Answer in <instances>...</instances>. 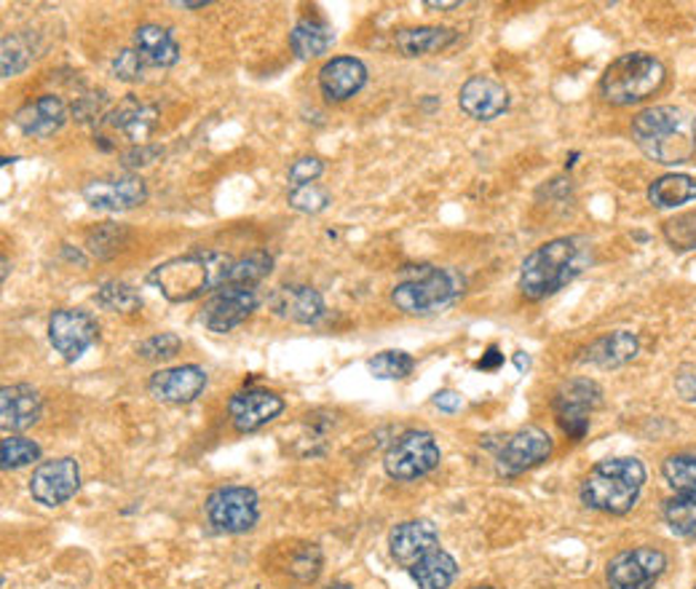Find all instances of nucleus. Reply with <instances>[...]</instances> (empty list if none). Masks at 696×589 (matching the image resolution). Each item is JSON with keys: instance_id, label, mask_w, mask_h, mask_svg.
Instances as JSON below:
<instances>
[{"instance_id": "f257e3e1", "label": "nucleus", "mask_w": 696, "mask_h": 589, "mask_svg": "<svg viewBox=\"0 0 696 589\" xmlns=\"http://www.w3.org/2000/svg\"><path fill=\"white\" fill-rule=\"evenodd\" d=\"M595 262V247L584 236H560L536 247L520 268V292L528 300H544L565 290Z\"/></svg>"}, {"instance_id": "f03ea898", "label": "nucleus", "mask_w": 696, "mask_h": 589, "mask_svg": "<svg viewBox=\"0 0 696 589\" xmlns=\"http://www.w3.org/2000/svg\"><path fill=\"white\" fill-rule=\"evenodd\" d=\"M632 143L662 166L688 164L696 156V118L686 107L651 105L632 118Z\"/></svg>"}, {"instance_id": "7ed1b4c3", "label": "nucleus", "mask_w": 696, "mask_h": 589, "mask_svg": "<svg viewBox=\"0 0 696 589\" xmlns=\"http://www.w3.org/2000/svg\"><path fill=\"white\" fill-rule=\"evenodd\" d=\"M233 262L231 255L217 249H194L153 268L148 281L169 303H190L228 287Z\"/></svg>"}, {"instance_id": "20e7f679", "label": "nucleus", "mask_w": 696, "mask_h": 589, "mask_svg": "<svg viewBox=\"0 0 696 589\" xmlns=\"http://www.w3.org/2000/svg\"><path fill=\"white\" fill-rule=\"evenodd\" d=\"M646 485V466L641 458L616 456L598 461L590 475L581 479V504L605 515H627L641 502Z\"/></svg>"}, {"instance_id": "39448f33", "label": "nucleus", "mask_w": 696, "mask_h": 589, "mask_svg": "<svg viewBox=\"0 0 696 589\" xmlns=\"http://www.w3.org/2000/svg\"><path fill=\"white\" fill-rule=\"evenodd\" d=\"M664 81H667V68L659 56L648 51H632V54L616 56L600 75V97L616 107L641 105L662 92Z\"/></svg>"}, {"instance_id": "423d86ee", "label": "nucleus", "mask_w": 696, "mask_h": 589, "mask_svg": "<svg viewBox=\"0 0 696 589\" xmlns=\"http://www.w3.org/2000/svg\"><path fill=\"white\" fill-rule=\"evenodd\" d=\"M466 292V277L456 268L418 266L392 290V303L411 317H429L450 309Z\"/></svg>"}, {"instance_id": "0eeeda50", "label": "nucleus", "mask_w": 696, "mask_h": 589, "mask_svg": "<svg viewBox=\"0 0 696 589\" xmlns=\"http://www.w3.org/2000/svg\"><path fill=\"white\" fill-rule=\"evenodd\" d=\"M439 461H443V451H439L434 434L424 432V428H411L388 445L386 456H383V469L397 483H415V479L432 475Z\"/></svg>"}, {"instance_id": "6e6552de", "label": "nucleus", "mask_w": 696, "mask_h": 589, "mask_svg": "<svg viewBox=\"0 0 696 589\" xmlns=\"http://www.w3.org/2000/svg\"><path fill=\"white\" fill-rule=\"evenodd\" d=\"M496 456V472L501 477H517L549 461L554 442L541 426H522L512 434H503L498 442H485Z\"/></svg>"}, {"instance_id": "1a4fd4ad", "label": "nucleus", "mask_w": 696, "mask_h": 589, "mask_svg": "<svg viewBox=\"0 0 696 589\" xmlns=\"http://www.w3.org/2000/svg\"><path fill=\"white\" fill-rule=\"evenodd\" d=\"M603 405V389L590 378H571L552 396L554 418L573 442H581L590 432L592 413Z\"/></svg>"}, {"instance_id": "9d476101", "label": "nucleus", "mask_w": 696, "mask_h": 589, "mask_svg": "<svg viewBox=\"0 0 696 589\" xmlns=\"http://www.w3.org/2000/svg\"><path fill=\"white\" fill-rule=\"evenodd\" d=\"M207 520L220 534H247L260 520V498L252 488L245 485H228V488H217L209 493L207 504Z\"/></svg>"}, {"instance_id": "9b49d317", "label": "nucleus", "mask_w": 696, "mask_h": 589, "mask_svg": "<svg viewBox=\"0 0 696 589\" xmlns=\"http://www.w3.org/2000/svg\"><path fill=\"white\" fill-rule=\"evenodd\" d=\"M667 571V555L659 547L624 549L605 566L609 589H651Z\"/></svg>"}, {"instance_id": "f8f14e48", "label": "nucleus", "mask_w": 696, "mask_h": 589, "mask_svg": "<svg viewBox=\"0 0 696 589\" xmlns=\"http://www.w3.org/2000/svg\"><path fill=\"white\" fill-rule=\"evenodd\" d=\"M49 341L65 362H75L100 341V324L89 311L56 309L49 317Z\"/></svg>"}, {"instance_id": "ddd939ff", "label": "nucleus", "mask_w": 696, "mask_h": 589, "mask_svg": "<svg viewBox=\"0 0 696 589\" xmlns=\"http://www.w3.org/2000/svg\"><path fill=\"white\" fill-rule=\"evenodd\" d=\"M258 290L254 287H220V290L212 292V298L204 303L201 311V324L209 332H217V335H226L245 324L254 311H258Z\"/></svg>"}, {"instance_id": "4468645a", "label": "nucleus", "mask_w": 696, "mask_h": 589, "mask_svg": "<svg viewBox=\"0 0 696 589\" xmlns=\"http://www.w3.org/2000/svg\"><path fill=\"white\" fill-rule=\"evenodd\" d=\"M83 202L100 213H129V209L143 207L148 202V185L139 175H116L100 177L83 185Z\"/></svg>"}, {"instance_id": "2eb2a0df", "label": "nucleus", "mask_w": 696, "mask_h": 589, "mask_svg": "<svg viewBox=\"0 0 696 589\" xmlns=\"http://www.w3.org/2000/svg\"><path fill=\"white\" fill-rule=\"evenodd\" d=\"M81 488V466L75 458H54L35 466L30 477V496L43 507H62Z\"/></svg>"}, {"instance_id": "dca6fc26", "label": "nucleus", "mask_w": 696, "mask_h": 589, "mask_svg": "<svg viewBox=\"0 0 696 589\" xmlns=\"http://www.w3.org/2000/svg\"><path fill=\"white\" fill-rule=\"evenodd\" d=\"M284 413V400L277 392H268V389H245V392H236L228 402V418L236 432L252 434L258 428H263L277 421Z\"/></svg>"}, {"instance_id": "f3484780", "label": "nucleus", "mask_w": 696, "mask_h": 589, "mask_svg": "<svg viewBox=\"0 0 696 589\" xmlns=\"http://www.w3.org/2000/svg\"><path fill=\"white\" fill-rule=\"evenodd\" d=\"M207 383V370L199 364H180V368H166L153 373L148 392L166 405H188V402L199 400Z\"/></svg>"}, {"instance_id": "a211bd4d", "label": "nucleus", "mask_w": 696, "mask_h": 589, "mask_svg": "<svg viewBox=\"0 0 696 589\" xmlns=\"http://www.w3.org/2000/svg\"><path fill=\"white\" fill-rule=\"evenodd\" d=\"M434 549H439V530L432 520H407L399 523L397 528L388 534V552H392L394 562H399L402 568H411L415 562L424 560L426 555H432Z\"/></svg>"}, {"instance_id": "6ab92c4d", "label": "nucleus", "mask_w": 696, "mask_h": 589, "mask_svg": "<svg viewBox=\"0 0 696 589\" xmlns=\"http://www.w3.org/2000/svg\"><path fill=\"white\" fill-rule=\"evenodd\" d=\"M458 107L475 121H496L509 111V92L490 75H471L458 92Z\"/></svg>"}, {"instance_id": "aec40b11", "label": "nucleus", "mask_w": 696, "mask_h": 589, "mask_svg": "<svg viewBox=\"0 0 696 589\" xmlns=\"http://www.w3.org/2000/svg\"><path fill=\"white\" fill-rule=\"evenodd\" d=\"M367 83V65L356 56H332L319 70V89L324 100L346 102L365 89Z\"/></svg>"}, {"instance_id": "412c9836", "label": "nucleus", "mask_w": 696, "mask_h": 589, "mask_svg": "<svg viewBox=\"0 0 696 589\" xmlns=\"http://www.w3.org/2000/svg\"><path fill=\"white\" fill-rule=\"evenodd\" d=\"M268 306L277 317L295 324H314L324 313L322 292L309 285H282L271 292Z\"/></svg>"}, {"instance_id": "4be33fe9", "label": "nucleus", "mask_w": 696, "mask_h": 589, "mask_svg": "<svg viewBox=\"0 0 696 589\" xmlns=\"http://www.w3.org/2000/svg\"><path fill=\"white\" fill-rule=\"evenodd\" d=\"M70 118V107L67 102L56 94H43L28 105H22L14 113V124L17 130L28 137H51L67 124Z\"/></svg>"}, {"instance_id": "5701e85b", "label": "nucleus", "mask_w": 696, "mask_h": 589, "mask_svg": "<svg viewBox=\"0 0 696 589\" xmlns=\"http://www.w3.org/2000/svg\"><path fill=\"white\" fill-rule=\"evenodd\" d=\"M158 124V107L153 102H145L134 94H126L118 102V107H113L107 113V126L124 134L132 145H148V137Z\"/></svg>"}, {"instance_id": "b1692460", "label": "nucleus", "mask_w": 696, "mask_h": 589, "mask_svg": "<svg viewBox=\"0 0 696 589\" xmlns=\"http://www.w3.org/2000/svg\"><path fill=\"white\" fill-rule=\"evenodd\" d=\"M43 400L38 389L28 383H14V386H3L0 392V426L6 432H28L41 421Z\"/></svg>"}, {"instance_id": "393cba45", "label": "nucleus", "mask_w": 696, "mask_h": 589, "mask_svg": "<svg viewBox=\"0 0 696 589\" xmlns=\"http://www.w3.org/2000/svg\"><path fill=\"white\" fill-rule=\"evenodd\" d=\"M637 354H641V338L630 330H614L590 343V349L584 351V362L600 370H616L630 364Z\"/></svg>"}, {"instance_id": "a878e982", "label": "nucleus", "mask_w": 696, "mask_h": 589, "mask_svg": "<svg viewBox=\"0 0 696 589\" xmlns=\"http://www.w3.org/2000/svg\"><path fill=\"white\" fill-rule=\"evenodd\" d=\"M458 41V33L439 24H424V28H402L394 33V46L405 56H429L439 54Z\"/></svg>"}, {"instance_id": "bb28decb", "label": "nucleus", "mask_w": 696, "mask_h": 589, "mask_svg": "<svg viewBox=\"0 0 696 589\" xmlns=\"http://www.w3.org/2000/svg\"><path fill=\"white\" fill-rule=\"evenodd\" d=\"M134 49L143 54V60L148 62V65H156V68H172L180 62V46H177V41L172 38V33L166 28H162V24H139L137 30H134Z\"/></svg>"}, {"instance_id": "cd10ccee", "label": "nucleus", "mask_w": 696, "mask_h": 589, "mask_svg": "<svg viewBox=\"0 0 696 589\" xmlns=\"http://www.w3.org/2000/svg\"><path fill=\"white\" fill-rule=\"evenodd\" d=\"M332 43H335V30L319 17H303L290 33V46L298 60H319L328 54Z\"/></svg>"}, {"instance_id": "c85d7f7f", "label": "nucleus", "mask_w": 696, "mask_h": 589, "mask_svg": "<svg viewBox=\"0 0 696 589\" xmlns=\"http://www.w3.org/2000/svg\"><path fill=\"white\" fill-rule=\"evenodd\" d=\"M648 202L656 209H675L683 204L696 202V175H662L651 183L648 188Z\"/></svg>"}, {"instance_id": "c756f323", "label": "nucleus", "mask_w": 696, "mask_h": 589, "mask_svg": "<svg viewBox=\"0 0 696 589\" xmlns=\"http://www.w3.org/2000/svg\"><path fill=\"white\" fill-rule=\"evenodd\" d=\"M411 576L418 589H448L458 576V562L445 549H434L424 560L415 562Z\"/></svg>"}, {"instance_id": "7c9ffc66", "label": "nucleus", "mask_w": 696, "mask_h": 589, "mask_svg": "<svg viewBox=\"0 0 696 589\" xmlns=\"http://www.w3.org/2000/svg\"><path fill=\"white\" fill-rule=\"evenodd\" d=\"M662 517L681 539H696V493H675L664 502Z\"/></svg>"}, {"instance_id": "2f4dec72", "label": "nucleus", "mask_w": 696, "mask_h": 589, "mask_svg": "<svg viewBox=\"0 0 696 589\" xmlns=\"http://www.w3.org/2000/svg\"><path fill=\"white\" fill-rule=\"evenodd\" d=\"M33 60L35 51L30 35L24 33L3 35V43H0V70H3V79H14V75L24 73Z\"/></svg>"}, {"instance_id": "473e14b6", "label": "nucleus", "mask_w": 696, "mask_h": 589, "mask_svg": "<svg viewBox=\"0 0 696 589\" xmlns=\"http://www.w3.org/2000/svg\"><path fill=\"white\" fill-rule=\"evenodd\" d=\"M126 239H129V228L126 226H121V223H100L97 228L89 230L86 249L97 260H111L118 249H124Z\"/></svg>"}, {"instance_id": "72a5a7b5", "label": "nucleus", "mask_w": 696, "mask_h": 589, "mask_svg": "<svg viewBox=\"0 0 696 589\" xmlns=\"http://www.w3.org/2000/svg\"><path fill=\"white\" fill-rule=\"evenodd\" d=\"M94 300H97L100 309L113 313H134L143 309V294L126 281H105L94 294Z\"/></svg>"}, {"instance_id": "f704fd0d", "label": "nucleus", "mask_w": 696, "mask_h": 589, "mask_svg": "<svg viewBox=\"0 0 696 589\" xmlns=\"http://www.w3.org/2000/svg\"><path fill=\"white\" fill-rule=\"evenodd\" d=\"M273 271V258L266 252V249H252V252L245 255L233 262V271H231V281L228 285L236 287H254L260 285L268 273Z\"/></svg>"}, {"instance_id": "c9c22d12", "label": "nucleus", "mask_w": 696, "mask_h": 589, "mask_svg": "<svg viewBox=\"0 0 696 589\" xmlns=\"http://www.w3.org/2000/svg\"><path fill=\"white\" fill-rule=\"evenodd\" d=\"M367 370L381 381H402L415 370V360L407 351L392 349V351H381L373 360L367 362Z\"/></svg>"}, {"instance_id": "e433bc0d", "label": "nucleus", "mask_w": 696, "mask_h": 589, "mask_svg": "<svg viewBox=\"0 0 696 589\" xmlns=\"http://www.w3.org/2000/svg\"><path fill=\"white\" fill-rule=\"evenodd\" d=\"M0 461H3V469H22V466L35 464L41 461V445L35 440L28 437H17V434H9L3 442H0Z\"/></svg>"}, {"instance_id": "4c0bfd02", "label": "nucleus", "mask_w": 696, "mask_h": 589, "mask_svg": "<svg viewBox=\"0 0 696 589\" xmlns=\"http://www.w3.org/2000/svg\"><path fill=\"white\" fill-rule=\"evenodd\" d=\"M662 475L675 493H696V456L678 453L662 464Z\"/></svg>"}, {"instance_id": "58836bf2", "label": "nucleus", "mask_w": 696, "mask_h": 589, "mask_svg": "<svg viewBox=\"0 0 696 589\" xmlns=\"http://www.w3.org/2000/svg\"><path fill=\"white\" fill-rule=\"evenodd\" d=\"M287 204L290 209H295L300 215H319L332 204V196L328 188H322L319 183L298 185V188L287 190Z\"/></svg>"}, {"instance_id": "ea45409f", "label": "nucleus", "mask_w": 696, "mask_h": 589, "mask_svg": "<svg viewBox=\"0 0 696 589\" xmlns=\"http://www.w3.org/2000/svg\"><path fill=\"white\" fill-rule=\"evenodd\" d=\"M662 234L673 249H681V252H686V249H696V209L664 223Z\"/></svg>"}, {"instance_id": "a19ab883", "label": "nucleus", "mask_w": 696, "mask_h": 589, "mask_svg": "<svg viewBox=\"0 0 696 589\" xmlns=\"http://www.w3.org/2000/svg\"><path fill=\"white\" fill-rule=\"evenodd\" d=\"M290 574L295 576L300 585H311L322 574V549L316 544H303L290 560Z\"/></svg>"}, {"instance_id": "79ce46f5", "label": "nucleus", "mask_w": 696, "mask_h": 589, "mask_svg": "<svg viewBox=\"0 0 696 589\" xmlns=\"http://www.w3.org/2000/svg\"><path fill=\"white\" fill-rule=\"evenodd\" d=\"M180 349H183L180 335H175V332H158V335H153L148 341L137 345V356L148 362H164L180 354Z\"/></svg>"}, {"instance_id": "37998d69", "label": "nucleus", "mask_w": 696, "mask_h": 589, "mask_svg": "<svg viewBox=\"0 0 696 589\" xmlns=\"http://www.w3.org/2000/svg\"><path fill=\"white\" fill-rule=\"evenodd\" d=\"M145 65H148V62L143 60V54H139L137 49H124L116 60H113V75L124 83H137L143 81Z\"/></svg>"}, {"instance_id": "c03bdc74", "label": "nucleus", "mask_w": 696, "mask_h": 589, "mask_svg": "<svg viewBox=\"0 0 696 589\" xmlns=\"http://www.w3.org/2000/svg\"><path fill=\"white\" fill-rule=\"evenodd\" d=\"M324 172V162L316 156H300L292 162L290 172H287V180H290V188H298V185H309L316 183Z\"/></svg>"}, {"instance_id": "a18cd8bd", "label": "nucleus", "mask_w": 696, "mask_h": 589, "mask_svg": "<svg viewBox=\"0 0 696 589\" xmlns=\"http://www.w3.org/2000/svg\"><path fill=\"white\" fill-rule=\"evenodd\" d=\"M164 156V147L162 145H132L129 151H124L121 153V166H124L126 172H132L134 175V169H139V166H148V164H153L156 162V158H162Z\"/></svg>"}, {"instance_id": "49530a36", "label": "nucleus", "mask_w": 696, "mask_h": 589, "mask_svg": "<svg viewBox=\"0 0 696 589\" xmlns=\"http://www.w3.org/2000/svg\"><path fill=\"white\" fill-rule=\"evenodd\" d=\"M105 107H107V94L100 92V94H89V97H79V102L73 105V115L79 121H94L100 118V115H105Z\"/></svg>"}, {"instance_id": "de8ad7c7", "label": "nucleus", "mask_w": 696, "mask_h": 589, "mask_svg": "<svg viewBox=\"0 0 696 589\" xmlns=\"http://www.w3.org/2000/svg\"><path fill=\"white\" fill-rule=\"evenodd\" d=\"M675 389L686 402H696V364H683L675 375Z\"/></svg>"}, {"instance_id": "09e8293b", "label": "nucleus", "mask_w": 696, "mask_h": 589, "mask_svg": "<svg viewBox=\"0 0 696 589\" xmlns=\"http://www.w3.org/2000/svg\"><path fill=\"white\" fill-rule=\"evenodd\" d=\"M434 405L443 410V413H456V410H461L464 400H461V394H456V392H450V389H445V392L434 394Z\"/></svg>"}, {"instance_id": "8fccbe9b", "label": "nucleus", "mask_w": 696, "mask_h": 589, "mask_svg": "<svg viewBox=\"0 0 696 589\" xmlns=\"http://www.w3.org/2000/svg\"><path fill=\"white\" fill-rule=\"evenodd\" d=\"M501 364H503V354H498L496 345H490V349L482 354V360L477 362V368H480V370H498V368H501Z\"/></svg>"}, {"instance_id": "3c124183", "label": "nucleus", "mask_w": 696, "mask_h": 589, "mask_svg": "<svg viewBox=\"0 0 696 589\" xmlns=\"http://www.w3.org/2000/svg\"><path fill=\"white\" fill-rule=\"evenodd\" d=\"M426 9H437V11H450L461 6V0H426Z\"/></svg>"}, {"instance_id": "603ef678", "label": "nucleus", "mask_w": 696, "mask_h": 589, "mask_svg": "<svg viewBox=\"0 0 696 589\" xmlns=\"http://www.w3.org/2000/svg\"><path fill=\"white\" fill-rule=\"evenodd\" d=\"M175 6H180V9H204V6H209V0H175Z\"/></svg>"}, {"instance_id": "864d4df0", "label": "nucleus", "mask_w": 696, "mask_h": 589, "mask_svg": "<svg viewBox=\"0 0 696 589\" xmlns=\"http://www.w3.org/2000/svg\"><path fill=\"white\" fill-rule=\"evenodd\" d=\"M515 364H517V370H528V364H531V360H528V356L522 354V351H517Z\"/></svg>"}, {"instance_id": "5fc2aeb1", "label": "nucleus", "mask_w": 696, "mask_h": 589, "mask_svg": "<svg viewBox=\"0 0 696 589\" xmlns=\"http://www.w3.org/2000/svg\"><path fill=\"white\" fill-rule=\"evenodd\" d=\"M328 589H354L351 585H343V581H335V585H330Z\"/></svg>"}, {"instance_id": "6e6d98bb", "label": "nucleus", "mask_w": 696, "mask_h": 589, "mask_svg": "<svg viewBox=\"0 0 696 589\" xmlns=\"http://www.w3.org/2000/svg\"><path fill=\"white\" fill-rule=\"evenodd\" d=\"M6 279H9V260L3 258V281H6Z\"/></svg>"}, {"instance_id": "4d7b16f0", "label": "nucleus", "mask_w": 696, "mask_h": 589, "mask_svg": "<svg viewBox=\"0 0 696 589\" xmlns=\"http://www.w3.org/2000/svg\"><path fill=\"white\" fill-rule=\"evenodd\" d=\"M475 589H498V587H490V585H485V587H475Z\"/></svg>"}, {"instance_id": "13d9d810", "label": "nucleus", "mask_w": 696, "mask_h": 589, "mask_svg": "<svg viewBox=\"0 0 696 589\" xmlns=\"http://www.w3.org/2000/svg\"><path fill=\"white\" fill-rule=\"evenodd\" d=\"M694 589H696V587H694Z\"/></svg>"}]
</instances>
